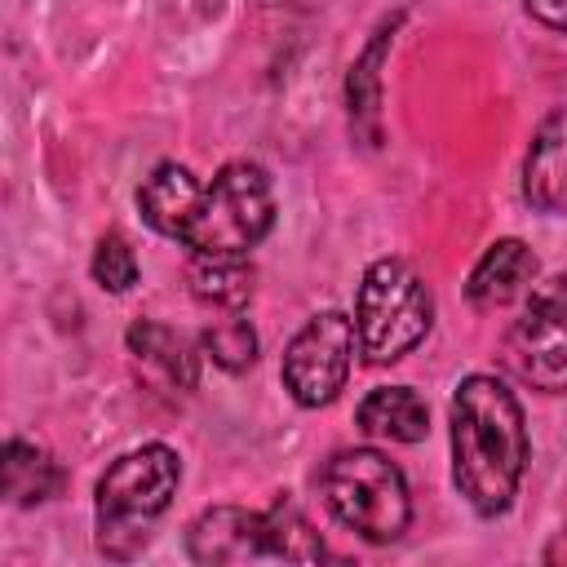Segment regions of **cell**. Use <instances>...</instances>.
I'll return each instance as SVG.
<instances>
[{"mask_svg":"<svg viewBox=\"0 0 567 567\" xmlns=\"http://www.w3.org/2000/svg\"><path fill=\"white\" fill-rule=\"evenodd\" d=\"M527 465V425L514 390L470 372L452 394V483L474 514L496 518L514 505Z\"/></svg>","mask_w":567,"mask_h":567,"instance_id":"cell-1","label":"cell"},{"mask_svg":"<svg viewBox=\"0 0 567 567\" xmlns=\"http://www.w3.org/2000/svg\"><path fill=\"white\" fill-rule=\"evenodd\" d=\"M182 478V461L164 443H142L124 452L102 478H97V549L115 563L133 558L146 549L155 518L168 509L173 492Z\"/></svg>","mask_w":567,"mask_h":567,"instance_id":"cell-2","label":"cell"},{"mask_svg":"<svg viewBox=\"0 0 567 567\" xmlns=\"http://www.w3.org/2000/svg\"><path fill=\"white\" fill-rule=\"evenodd\" d=\"M270 226L275 195L266 168L252 159H230L204 186L177 244H186L195 257H248V248H257Z\"/></svg>","mask_w":567,"mask_h":567,"instance_id":"cell-3","label":"cell"},{"mask_svg":"<svg viewBox=\"0 0 567 567\" xmlns=\"http://www.w3.org/2000/svg\"><path fill=\"white\" fill-rule=\"evenodd\" d=\"M319 492H323L332 518L341 527L359 532L372 545L399 540L412 523V501H408L403 470L390 456L372 452V447L337 452L319 474Z\"/></svg>","mask_w":567,"mask_h":567,"instance_id":"cell-4","label":"cell"},{"mask_svg":"<svg viewBox=\"0 0 567 567\" xmlns=\"http://www.w3.org/2000/svg\"><path fill=\"white\" fill-rule=\"evenodd\" d=\"M430 319H434V301L408 261L381 257L363 270L354 297V337L368 363H394L412 354L425 341Z\"/></svg>","mask_w":567,"mask_h":567,"instance_id":"cell-5","label":"cell"},{"mask_svg":"<svg viewBox=\"0 0 567 567\" xmlns=\"http://www.w3.org/2000/svg\"><path fill=\"white\" fill-rule=\"evenodd\" d=\"M354 319L341 310H323L297 328V337L284 350V385L301 408H323L346 390L350 359H354Z\"/></svg>","mask_w":567,"mask_h":567,"instance_id":"cell-6","label":"cell"},{"mask_svg":"<svg viewBox=\"0 0 567 567\" xmlns=\"http://www.w3.org/2000/svg\"><path fill=\"white\" fill-rule=\"evenodd\" d=\"M505 359L527 385L567 394V279L532 292L523 319L505 337Z\"/></svg>","mask_w":567,"mask_h":567,"instance_id":"cell-7","label":"cell"},{"mask_svg":"<svg viewBox=\"0 0 567 567\" xmlns=\"http://www.w3.org/2000/svg\"><path fill=\"white\" fill-rule=\"evenodd\" d=\"M186 554L204 567L226 563H257V558H284L279 554V523L275 509L252 514L239 505H213L204 509L186 532Z\"/></svg>","mask_w":567,"mask_h":567,"instance_id":"cell-8","label":"cell"},{"mask_svg":"<svg viewBox=\"0 0 567 567\" xmlns=\"http://www.w3.org/2000/svg\"><path fill=\"white\" fill-rule=\"evenodd\" d=\"M523 195L540 213H567V106L536 128L523 164Z\"/></svg>","mask_w":567,"mask_h":567,"instance_id":"cell-9","label":"cell"},{"mask_svg":"<svg viewBox=\"0 0 567 567\" xmlns=\"http://www.w3.org/2000/svg\"><path fill=\"white\" fill-rule=\"evenodd\" d=\"M199 195H204V186L195 182V173H190L186 164L164 159V164H155L151 177L137 186V208H142V221H146L151 230H159V235H168V239H182V230H186V221H190Z\"/></svg>","mask_w":567,"mask_h":567,"instance_id":"cell-10","label":"cell"},{"mask_svg":"<svg viewBox=\"0 0 567 567\" xmlns=\"http://www.w3.org/2000/svg\"><path fill=\"white\" fill-rule=\"evenodd\" d=\"M536 279V257L523 239H496L478 266L470 270V284H465V297L478 306V310H496V306H509L523 288H532Z\"/></svg>","mask_w":567,"mask_h":567,"instance_id":"cell-11","label":"cell"},{"mask_svg":"<svg viewBox=\"0 0 567 567\" xmlns=\"http://www.w3.org/2000/svg\"><path fill=\"white\" fill-rule=\"evenodd\" d=\"M354 421H359V430L368 439H390V443H421L430 434V408L408 385H381V390H372L359 403Z\"/></svg>","mask_w":567,"mask_h":567,"instance_id":"cell-12","label":"cell"},{"mask_svg":"<svg viewBox=\"0 0 567 567\" xmlns=\"http://www.w3.org/2000/svg\"><path fill=\"white\" fill-rule=\"evenodd\" d=\"M394 27H399V18L394 22H385L372 40H368V49L354 58V66H350V75H346V102H350V124L368 137V146H377V120H381V62H385V49L394 44Z\"/></svg>","mask_w":567,"mask_h":567,"instance_id":"cell-13","label":"cell"},{"mask_svg":"<svg viewBox=\"0 0 567 567\" xmlns=\"http://www.w3.org/2000/svg\"><path fill=\"white\" fill-rule=\"evenodd\" d=\"M0 487L13 505H40L62 487V470L44 447L27 439H9L0 461Z\"/></svg>","mask_w":567,"mask_h":567,"instance_id":"cell-14","label":"cell"},{"mask_svg":"<svg viewBox=\"0 0 567 567\" xmlns=\"http://www.w3.org/2000/svg\"><path fill=\"white\" fill-rule=\"evenodd\" d=\"M252 266L248 257H195L190 261V297L213 310H244L252 301Z\"/></svg>","mask_w":567,"mask_h":567,"instance_id":"cell-15","label":"cell"},{"mask_svg":"<svg viewBox=\"0 0 567 567\" xmlns=\"http://www.w3.org/2000/svg\"><path fill=\"white\" fill-rule=\"evenodd\" d=\"M128 350H133L146 368L164 372L173 385H182V390L195 385V346H190L182 332H173L168 323H155V319L133 323V328H128Z\"/></svg>","mask_w":567,"mask_h":567,"instance_id":"cell-16","label":"cell"},{"mask_svg":"<svg viewBox=\"0 0 567 567\" xmlns=\"http://www.w3.org/2000/svg\"><path fill=\"white\" fill-rule=\"evenodd\" d=\"M199 341H204V354L217 368H226V372H244V368L257 363V332H252L248 319H239V310L226 315V319H217L213 328H204Z\"/></svg>","mask_w":567,"mask_h":567,"instance_id":"cell-17","label":"cell"},{"mask_svg":"<svg viewBox=\"0 0 567 567\" xmlns=\"http://www.w3.org/2000/svg\"><path fill=\"white\" fill-rule=\"evenodd\" d=\"M93 279L106 292H128L137 284V257L120 230H106L93 248Z\"/></svg>","mask_w":567,"mask_h":567,"instance_id":"cell-18","label":"cell"},{"mask_svg":"<svg viewBox=\"0 0 567 567\" xmlns=\"http://www.w3.org/2000/svg\"><path fill=\"white\" fill-rule=\"evenodd\" d=\"M270 509H275V523H279L284 563H319V558H323V540H319V532L306 523V514H301L288 496H279Z\"/></svg>","mask_w":567,"mask_h":567,"instance_id":"cell-19","label":"cell"},{"mask_svg":"<svg viewBox=\"0 0 567 567\" xmlns=\"http://www.w3.org/2000/svg\"><path fill=\"white\" fill-rule=\"evenodd\" d=\"M523 4L536 22H545L554 31H567V0H523Z\"/></svg>","mask_w":567,"mask_h":567,"instance_id":"cell-20","label":"cell"}]
</instances>
